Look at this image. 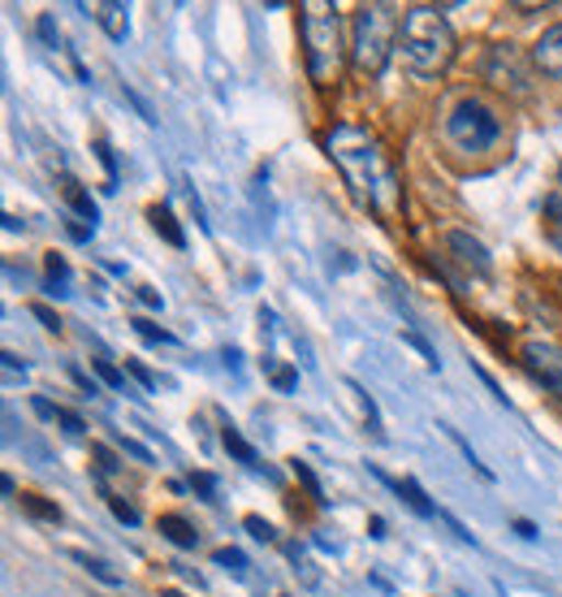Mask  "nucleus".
Masks as SVG:
<instances>
[{
    "label": "nucleus",
    "mask_w": 562,
    "mask_h": 597,
    "mask_svg": "<svg viewBox=\"0 0 562 597\" xmlns=\"http://www.w3.org/2000/svg\"><path fill=\"white\" fill-rule=\"evenodd\" d=\"M559 187H562V169H559Z\"/></svg>",
    "instance_id": "41"
},
{
    "label": "nucleus",
    "mask_w": 562,
    "mask_h": 597,
    "mask_svg": "<svg viewBox=\"0 0 562 597\" xmlns=\"http://www.w3.org/2000/svg\"><path fill=\"white\" fill-rule=\"evenodd\" d=\"M325 151L342 169V178H347L359 209H372L381 217H398L403 213L398 169H394L390 151L381 148V139L372 131H363L355 122H338L334 131H325Z\"/></svg>",
    "instance_id": "1"
},
{
    "label": "nucleus",
    "mask_w": 562,
    "mask_h": 597,
    "mask_svg": "<svg viewBox=\"0 0 562 597\" xmlns=\"http://www.w3.org/2000/svg\"><path fill=\"white\" fill-rule=\"evenodd\" d=\"M66 200L74 204V213L82 217L87 225H95V204H91V195L82 191V187H74V182H66Z\"/></svg>",
    "instance_id": "18"
},
{
    "label": "nucleus",
    "mask_w": 562,
    "mask_h": 597,
    "mask_svg": "<svg viewBox=\"0 0 562 597\" xmlns=\"http://www.w3.org/2000/svg\"><path fill=\"white\" fill-rule=\"evenodd\" d=\"M57 420H61V425H66V433H82V420H78V416H74L70 407H57Z\"/></svg>",
    "instance_id": "35"
},
{
    "label": "nucleus",
    "mask_w": 562,
    "mask_h": 597,
    "mask_svg": "<svg viewBox=\"0 0 562 597\" xmlns=\"http://www.w3.org/2000/svg\"><path fill=\"white\" fill-rule=\"evenodd\" d=\"M147 222H151V229H156V234H160L169 247H187V234L178 229V222H173V213H169V209L151 204V209H147Z\"/></svg>",
    "instance_id": "14"
},
{
    "label": "nucleus",
    "mask_w": 562,
    "mask_h": 597,
    "mask_svg": "<svg viewBox=\"0 0 562 597\" xmlns=\"http://www.w3.org/2000/svg\"><path fill=\"white\" fill-rule=\"evenodd\" d=\"M87 13H91V18H95V22H100V26H104L113 40H126V26H131V18H126L131 9H126V4H117V0H104V4L87 9Z\"/></svg>",
    "instance_id": "12"
},
{
    "label": "nucleus",
    "mask_w": 562,
    "mask_h": 597,
    "mask_svg": "<svg viewBox=\"0 0 562 597\" xmlns=\"http://www.w3.org/2000/svg\"><path fill=\"white\" fill-rule=\"evenodd\" d=\"M221 438H225V450H229V454H234V459H238V463H247V468H251V472H265V476H269V481H278V472H273V468H265V463H260V454H256V450H251V442H247V438H243V433H238V429H234V425H225V433H221Z\"/></svg>",
    "instance_id": "11"
},
{
    "label": "nucleus",
    "mask_w": 562,
    "mask_h": 597,
    "mask_svg": "<svg viewBox=\"0 0 562 597\" xmlns=\"http://www.w3.org/2000/svg\"><path fill=\"white\" fill-rule=\"evenodd\" d=\"M22 503V511H31L35 520H48V523H61V507H53V503H44L40 494H22L18 498Z\"/></svg>",
    "instance_id": "17"
},
{
    "label": "nucleus",
    "mask_w": 562,
    "mask_h": 597,
    "mask_svg": "<svg viewBox=\"0 0 562 597\" xmlns=\"http://www.w3.org/2000/svg\"><path fill=\"white\" fill-rule=\"evenodd\" d=\"M91 369H95V373H100V381H104V385H113V390H122V385H126V376L117 373V369H113V364H109V360H100V356H95V360H91Z\"/></svg>",
    "instance_id": "25"
},
{
    "label": "nucleus",
    "mask_w": 562,
    "mask_h": 597,
    "mask_svg": "<svg viewBox=\"0 0 562 597\" xmlns=\"http://www.w3.org/2000/svg\"><path fill=\"white\" fill-rule=\"evenodd\" d=\"M44 269H48V295L66 298L70 295V264H66V256H57V251H48V260H44Z\"/></svg>",
    "instance_id": "15"
},
{
    "label": "nucleus",
    "mask_w": 562,
    "mask_h": 597,
    "mask_svg": "<svg viewBox=\"0 0 562 597\" xmlns=\"http://www.w3.org/2000/svg\"><path fill=\"white\" fill-rule=\"evenodd\" d=\"M40 35H44V44H48V48H57V44H61V31H57V22H53L48 13L40 18Z\"/></svg>",
    "instance_id": "28"
},
{
    "label": "nucleus",
    "mask_w": 562,
    "mask_h": 597,
    "mask_svg": "<svg viewBox=\"0 0 562 597\" xmlns=\"http://www.w3.org/2000/svg\"><path fill=\"white\" fill-rule=\"evenodd\" d=\"M122 450H126V454H135L139 463H151V450L139 447V442H131V438H122Z\"/></svg>",
    "instance_id": "37"
},
{
    "label": "nucleus",
    "mask_w": 562,
    "mask_h": 597,
    "mask_svg": "<svg viewBox=\"0 0 562 597\" xmlns=\"http://www.w3.org/2000/svg\"><path fill=\"white\" fill-rule=\"evenodd\" d=\"M403 57L424 78L441 75L454 61V31L432 4H412L403 13Z\"/></svg>",
    "instance_id": "3"
},
{
    "label": "nucleus",
    "mask_w": 562,
    "mask_h": 597,
    "mask_svg": "<svg viewBox=\"0 0 562 597\" xmlns=\"http://www.w3.org/2000/svg\"><path fill=\"white\" fill-rule=\"evenodd\" d=\"M403 338H407V342H412V347H416V351H420L424 360H428V369H437V356H432V347H428V342H424L420 334H403Z\"/></svg>",
    "instance_id": "32"
},
{
    "label": "nucleus",
    "mask_w": 562,
    "mask_h": 597,
    "mask_svg": "<svg viewBox=\"0 0 562 597\" xmlns=\"http://www.w3.org/2000/svg\"><path fill=\"white\" fill-rule=\"evenodd\" d=\"M281 597H290V594H281Z\"/></svg>",
    "instance_id": "42"
},
{
    "label": "nucleus",
    "mask_w": 562,
    "mask_h": 597,
    "mask_svg": "<svg viewBox=\"0 0 562 597\" xmlns=\"http://www.w3.org/2000/svg\"><path fill=\"white\" fill-rule=\"evenodd\" d=\"M243 523H247V532H251L256 541H273V537H278V532H273V523L260 520V516H247Z\"/></svg>",
    "instance_id": "26"
},
{
    "label": "nucleus",
    "mask_w": 562,
    "mask_h": 597,
    "mask_svg": "<svg viewBox=\"0 0 562 597\" xmlns=\"http://www.w3.org/2000/svg\"><path fill=\"white\" fill-rule=\"evenodd\" d=\"M216 563L229 567L234 576H247V554L243 550H216Z\"/></svg>",
    "instance_id": "22"
},
{
    "label": "nucleus",
    "mask_w": 562,
    "mask_h": 597,
    "mask_svg": "<svg viewBox=\"0 0 562 597\" xmlns=\"http://www.w3.org/2000/svg\"><path fill=\"white\" fill-rule=\"evenodd\" d=\"M502 139V122L485 100H459L446 117V144L463 156H481Z\"/></svg>",
    "instance_id": "5"
},
{
    "label": "nucleus",
    "mask_w": 562,
    "mask_h": 597,
    "mask_svg": "<svg viewBox=\"0 0 562 597\" xmlns=\"http://www.w3.org/2000/svg\"><path fill=\"white\" fill-rule=\"evenodd\" d=\"M104 498H109V511H113L122 523H139V511H135L131 503H122V498H117V494H109V489H104Z\"/></svg>",
    "instance_id": "24"
},
{
    "label": "nucleus",
    "mask_w": 562,
    "mask_h": 597,
    "mask_svg": "<svg viewBox=\"0 0 562 597\" xmlns=\"http://www.w3.org/2000/svg\"><path fill=\"white\" fill-rule=\"evenodd\" d=\"M524 364L562 403V347H554V342H528L524 347Z\"/></svg>",
    "instance_id": "7"
},
{
    "label": "nucleus",
    "mask_w": 562,
    "mask_h": 597,
    "mask_svg": "<svg viewBox=\"0 0 562 597\" xmlns=\"http://www.w3.org/2000/svg\"><path fill=\"white\" fill-rule=\"evenodd\" d=\"M0 360H4V376H9V381H13V376H18V373L26 376V364H22V360H18V356H13V351H4V356H0Z\"/></svg>",
    "instance_id": "34"
},
{
    "label": "nucleus",
    "mask_w": 562,
    "mask_h": 597,
    "mask_svg": "<svg viewBox=\"0 0 562 597\" xmlns=\"http://www.w3.org/2000/svg\"><path fill=\"white\" fill-rule=\"evenodd\" d=\"M515 532H519V537H528V541H537V523H528V520H515Z\"/></svg>",
    "instance_id": "38"
},
{
    "label": "nucleus",
    "mask_w": 562,
    "mask_h": 597,
    "mask_svg": "<svg viewBox=\"0 0 562 597\" xmlns=\"http://www.w3.org/2000/svg\"><path fill=\"white\" fill-rule=\"evenodd\" d=\"M160 597H182V594H160Z\"/></svg>",
    "instance_id": "40"
},
{
    "label": "nucleus",
    "mask_w": 562,
    "mask_h": 597,
    "mask_svg": "<svg viewBox=\"0 0 562 597\" xmlns=\"http://www.w3.org/2000/svg\"><path fill=\"white\" fill-rule=\"evenodd\" d=\"M403 31V18L394 4H363L355 13V44H351V61L363 78H376L385 70L390 53H394V40Z\"/></svg>",
    "instance_id": "4"
},
{
    "label": "nucleus",
    "mask_w": 562,
    "mask_h": 597,
    "mask_svg": "<svg viewBox=\"0 0 562 597\" xmlns=\"http://www.w3.org/2000/svg\"><path fill=\"white\" fill-rule=\"evenodd\" d=\"M446 247L454 251V260L463 264V269H472V273H490L493 269V260H490V251H485V243L481 238H472V234H463V229H454V234H446Z\"/></svg>",
    "instance_id": "8"
},
{
    "label": "nucleus",
    "mask_w": 562,
    "mask_h": 597,
    "mask_svg": "<svg viewBox=\"0 0 562 597\" xmlns=\"http://www.w3.org/2000/svg\"><path fill=\"white\" fill-rule=\"evenodd\" d=\"M294 476H299V481H303V485H307V494H312V498H316V503H321V507H325V498H321V481H316V476H312V468H307V463H303V459H294Z\"/></svg>",
    "instance_id": "23"
},
{
    "label": "nucleus",
    "mask_w": 562,
    "mask_h": 597,
    "mask_svg": "<svg viewBox=\"0 0 562 597\" xmlns=\"http://www.w3.org/2000/svg\"><path fill=\"white\" fill-rule=\"evenodd\" d=\"M372 472H376V476H381V481H385V485H390V489H394V494H398V498H403V503H407V507H412L416 516H424V520H432V516H437V507L428 503V494H424V489L416 485V481H412V476L394 481V476H385L381 468H372Z\"/></svg>",
    "instance_id": "10"
},
{
    "label": "nucleus",
    "mask_w": 562,
    "mask_h": 597,
    "mask_svg": "<svg viewBox=\"0 0 562 597\" xmlns=\"http://www.w3.org/2000/svg\"><path fill=\"white\" fill-rule=\"evenodd\" d=\"M532 66H537L546 78L562 82V22L559 26H550V31L537 40V48H532Z\"/></svg>",
    "instance_id": "9"
},
{
    "label": "nucleus",
    "mask_w": 562,
    "mask_h": 597,
    "mask_svg": "<svg viewBox=\"0 0 562 597\" xmlns=\"http://www.w3.org/2000/svg\"><path fill=\"white\" fill-rule=\"evenodd\" d=\"M437 429H446V438H450L454 447L463 450V459H468V463H472V468H476V472H481L485 481H493V472H490V468H485V463H481V459H476V450H472V447H468V442H463V438H459V429H450V425H437Z\"/></svg>",
    "instance_id": "20"
},
{
    "label": "nucleus",
    "mask_w": 562,
    "mask_h": 597,
    "mask_svg": "<svg viewBox=\"0 0 562 597\" xmlns=\"http://www.w3.org/2000/svg\"><path fill=\"white\" fill-rule=\"evenodd\" d=\"M299 26H303V57H307L312 82L316 87H334L342 78V61H347L338 4H329V0L299 4Z\"/></svg>",
    "instance_id": "2"
},
{
    "label": "nucleus",
    "mask_w": 562,
    "mask_h": 597,
    "mask_svg": "<svg viewBox=\"0 0 562 597\" xmlns=\"http://www.w3.org/2000/svg\"><path fill=\"white\" fill-rule=\"evenodd\" d=\"M481 75H485V82H493L497 91H506V95H519V100L532 95V66H528L524 53L510 48V44H493L490 53H485Z\"/></svg>",
    "instance_id": "6"
},
{
    "label": "nucleus",
    "mask_w": 562,
    "mask_h": 597,
    "mask_svg": "<svg viewBox=\"0 0 562 597\" xmlns=\"http://www.w3.org/2000/svg\"><path fill=\"white\" fill-rule=\"evenodd\" d=\"M191 485H195V489L204 494V503H216V498H212V494H216V481H212L209 472H200V476H191Z\"/></svg>",
    "instance_id": "31"
},
{
    "label": "nucleus",
    "mask_w": 562,
    "mask_h": 597,
    "mask_svg": "<svg viewBox=\"0 0 562 597\" xmlns=\"http://www.w3.org/2000/svg\"><path fill=\"white\" fill-rule=\"evenodd\" d=\"M347 385H351V394L359 398V412H363V425H368V433H372V438H385V429H381V416H376V403L368 398V390H363L359 381H347Z\"/></svg>",
    "instance_id": "16"
},
{
    "label": "nucleus",
    "mask_w": 562,
    "mask_h": 597,
    "mask_svg": "<svg viewBox=\"0 0 562 597\" xmlns=\"http://www.w3.org/2000/svg\"><path fill=\"white\" fill-rule=\"evenodd\" d=\"M91 459H95V468H100V472H117V468H122V463H117V454H113L109 447H91Z\"/></svg>",
    "instance_id": "27"
},
{
    "label": "nucleus",
    "mask_w": 562,
    "mask_h": 597,
    "mask_svg": "<svg viewBox=\"0 0 562 597\" xmlns=\"http://www.w3.org/2000/svg\"><path fill=\"white\" fill-rule=\"evenodd\" d=\"M66 229H70V238H78V243H87V238H91V234H95V225H87V222H66Z\"/></svg>",
    "instance_id": "36"
},
{
    "label": "nucleus",
    "mask_w": 562,
    "mask_h": 597,
    "mask_svg": "<svg viewBox=\"0 0 562 597\" xmlns=\"http://www.w3.org/2000/svg\"><path fill=\"white\" fill-rule=\"evenodd\" d=\"M74 559H78V563H82V567L91 572V576H100L104 585H122V576H117V572H113V567H109L104 559H91V554H74Z\"/></svg>",
    "instance_id": "19"
},
{
    "label": "nucleus",
    "mask_w": 562,
    "mask_h": 597,
    "mask_svg": "<svg viewBox=\"0 0 562 597\" xmlns=\"http://www.w3.org/2000/svg\"><path fill=\"white\" fill-rule=\"evenodd\" d=\"M160 532H165V541H173L178 550H195V545H200V532H195V523L187 520V516H160Z\"/></svg>",
    "instance_id": "13"
},
{
    "label": "nucleus",
    "mask_w": 562,
    "mask_h": 597,
    "mask_svg": "<svg viewBox=\"0 0 562 597\" xmlns=\"http://www.w3.org/2000/svg\"><path fill=\"white\" fill-rule=\"evenodd\" d=\"M139 298H143V303H147V307H160V295H156L151 286H139Z\"/></svg>",
    "instance_id": "39"
},
{
    "label": "nucleus",
    "mask_w": 562,
    "mask_h": 597,
    "mask_svg": "<svg viewBox=\"0 0 562 597\" xmlns=\"http://www.w3.org/2000/svg\"><path fill=\"white\" fill-rule=\"evenodd\" d=\"M126 369L135 373V381H139V385H143V390H147V394H156V376L147 373V369H143L139 360H126Z\"/></svg>",
    "instance_id": "29"
},
{
    "label": "nucleus",
    "mask_w": 562,
    "mask_h": 597,
    "mask_svg": "<svg viewBox=\"0 0 562 597\" xmlns=\"http://www.w3.org/2000/svg\"><path fill=\"white\" fill-rule=\"evenodd\" d=\"M31 312H35V316H40V320H44V329H53V334H57V329H61V320H57V312H48V307H44V303H35V307H31Z\"/></svg>",
    "instance_id": "33"
},
{
    "label": "nucleus",
    "mask_w": 562,
    "mask_h": 597,
    "mask_svg": "<svg viewBox=\"0 0 562 597\" xmlns=\"http://www.w3.org/2000/svg\"><path fill=\"white\" fill-rule=\"evenodd\" d=\"M294 381H299V373H294V369H273V390L290 394V390H294Z\"/></svg>",
    "instance_id": "30"
},
{
    "label": "nucleus",
    "mask_w": 562,
    "mask_h": 597,
    "mask_svg": "<svg viewBox=\"0 0 562 597\" xmlns=\"http://www.w3.org/2000/svg\"><path fill=\"white\" fill-rule=\"evenodd\" d=\"M131 325H135V329H139L143 338H147V342H165V347H173V342H178V338H173V334H169V329H160V325H151V320H147V316H135V320H131Z\"/></svg>",
    "instance_id": "21"
}]
</instances>
